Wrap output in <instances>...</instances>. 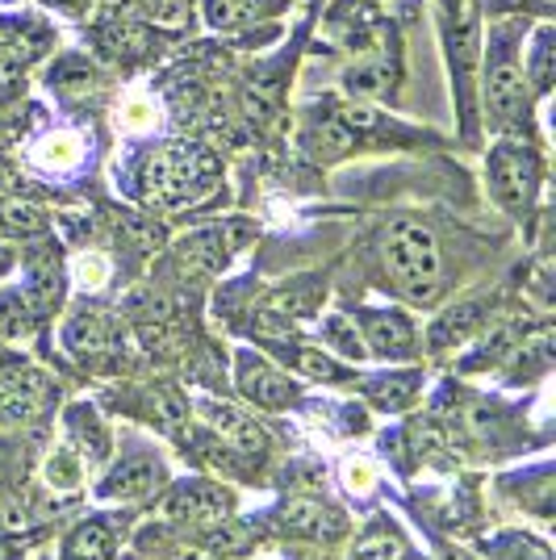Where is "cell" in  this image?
<instances>
[{
  "mask_svg": "<svg viewBox=\"0 0 556 560\" xmlns=\"http://www.w3.org/2000/svg\"><path fill=\"white\" fill-rule=\"evenodd\" d=\"M385 272L410 302H436L443 289V259L436 234L422 222H394L381 243Z\"/></svg>",
  "mask_w": 556,
  "mask_h": 560,
  "instance_id": "obj_1",
  "label": "cell"
},
{
  "mask_svg": "<svg viewBox=\"0 0 556 560\" xmlns=\"http://www.w3.org/2000/svg\"><path fill=\"white\" fill-rule=\"evenodd\" d=\"M213 180H218V160L188 142H167L147 164V192L160 206H185L193 197L209 192Z\"/></svg>",
  "mask_w": 556,
  "mask_h": 560,
  "instance_id": "obj_2",
  "label": "cell"
},
{
  "mask_svg": "<svg viewBox=\"0 0 556 560\" xmlns=\"http://www.w3.org/2000/svg\"><path fill=\"white\" fill-rule=\"evenodd\" d=\"M489 188L510 213L532 210L535 192H540V160H535L532 147H519V142L494 147V155H489Z\"/></svg>",
  "mask_w": 556,
  "mask_h": 560,
  "instance_id": "obj_3",
  "label": "cell"
},
{
  "mask_svg": "<svg viewBox=\"0 0 556 560\" xmlns=\"http://www.w3.org/2000/svg\"><path fill=\"white\" fill-rule=\"evenodd\" d=\"M486 105L498 121H519V117L528 114V89H523V71L514 63L510 38H498V43H494V55H489Z\"/></svg>",
  "mask_w": 556,
  "mask_h": 560,
  "instance_id": "obj_4",
  "label": "cell"
},
{
  "mask_svg": "<svg viewBox=\"0 0 556 560\" xmlns=\"http://www.w3.org/2000/svg\"><path fill=\"white\" fill-rule=\"evenodd\" d=\"M197 415H201V422H206L209 435H213L218 444H227L231 452L247 456V460H264V456H268V435H264V427H259L252 415L234 410L227 401H201Z\"/></svg>",
  "mask_w": 556,
  "mask_h": 560,
  "instance_id": "obj_5",
  "label": "cell"
},
{
  "mask_svg": "<svg viewBox=\"0 0 556 560\" xmlns=\"http://www.w3.org/2000/svg\"><path fill=\"white\" fill-rule=\"evenodd\" d=\"M277 527L289 532V536L318 539V544L348 536V518L335 511V506L318 502V498H289L277 511Z\"/></svg>",
  "mask_w": 556,
  "mask_h": 560,
  "instance_id": "obj_6",
  "label": "cell"
},
{
  "mask_svg": "<svg viewBox=\"0 0 556 560\" xmlns=\"http://www.w3.org/2000/svg\"><path fill=\"white\" fill-rule=\"evenodd\" d=\"M231 493L213 481H185L181 490L167 498V514L185 518V523H197V527H213L222 518H231Z\"/></svg>",
  "mask_w": 556,
  "mask_h": 560,
  "instance_id": "obj_7",
  "label": "cell"
},
{
  "mask_svg": "<svg viewBox=\"0 0 556 560\" xmlns=\"http://www.w3.org/2000/svg\"><path fill=\"white\" fill-rule=\"evenodd\" d=\"M360 335H364V348L372 355H381V360H406V355H415V327L402 314L369 310L360 318Z\"/></svg>",
  "mask_w": 556,
  "mask_h": 560,
  "instance_id": "obj_8",
  "label": "cell"
},
{
  "mask_svg": "<svg viewBox=\"0 0 556 560\" xmlns=\"http://www.w3.org/2000/svg\"><path fill=\"white\" fill-rule=\"evenodd\" d=\"M239 389L252 397L255 406H268V410L293 401V381L280 373L277 364H268L264 355H252V351L239 355Z\"/></svg>",
  "mask_w": 556,
  "mask_h": 560,
  "instance_id": "obj_9",
  "label": "cell"
},
{
  "mask_svg": "<svg viewBox=\"0 0 556 560\" xmlns=\"http://www.w3.org/2000/svg\"><path fill=\"white\" fill-rule=\"evenodd\" d=\"M394 84H397V50L385 38H377L348 68V89L356 96H385Z\"/></svg>",
  "mask_w": 556,
  "mask_h": 560,
  "instance_id": "obj_10",
  "label": "cell"
},
{
  "mask_svg": "<svg viewBox=\"0 0 556 560\" xmlns=\"http://www.w3.org/2000/svg\"><path fill=\"white\" fill-rule=\"evenodd\" d=\"M227 259H231V243L222 231H197L176 247V264L188 277H213L227 268Z\"/></svg>",
  "mask_w": 556,
  "mask_h": 560,
  "instance_id": "obj_11",
  "label": "cell"
},
{
  "mask_svg": "<svg viewBox=\"0 0 556 560\" xmlns=\"http://www.w3.org/2000/svg\"><path fill=\"white\" fill-rule=\"evenodd\" d=\"M163 481L160 465L151 460V456H126L121 465L109 468V477L101 481V498H142V493H151L155 486Z\"/></svg>",
  "mask_w": 556,
  "mask_h": 560,
  "instance_id": "obj_12",
  "label": "cell"
},
{
  "mask_svg": "<svg viewBox=\"0 0 556 560\" xmlns=\"http://www.w3.org/2000/svg\"><path fill=\"white\" fill-rule=\"evenodd\" d=\"M356 142H360V135H356L335 109L323 114L310 130H305V151H310L314 160H339V155H348Z\"/></svg>",
  "mask_w": 556,
  "mask_h": 560,
  "instance_id": "obj_13",
  "label": "cell"
},
{
  "mask_svg": "<svg viewBox=\"0 0 556 560\" xmlns=\"http://www.w3.org/2000/svg\"><path fill=\"white\" fill-rule=\"evenodd\" d=\"M63 343H68V351L71 355H80V360L101 355V351L109 348V318H105V314H96V310H80V314H71L68 327H63Z\"/></svg>",
  "mask_w": 556,
  "mask_h": 560,
  "instance_id": "obj_14",
  "label": "cell"
},
{
  "mask_svg": "<svg viewBox=\"0 0 556 560\" xmlns=\"http://www.w3.org/2000/svg\"><path fill=\"white\" fill-rule=\"evenodd\" d=\"M482 323H486V302H464V305H456V310H448L440 323L431 327L427 343H431L436 351L456 348V343H464L468 335H477Z\"/></svg>",
  "mask_w": 556,
  "mask_h": 560,
  "instance_id": "obj_15",
  "label": "cell"
},
{
  "mask_svg": "<svg viewBox=\"0 0 556 560\" xmlns=\"http://www.w3.org/2000/svg\"><path fill=\"white\" fill-rule=\"evenodd\" d=\"M418 373H397V376H369L364 381V394L381 406V410H406L418 394Z\"/></svg>",
  "mask_w": 556,
  "mask_h": 560,
  "instance_id": "obj_16",
  "label": "cell"
},
{
  "mask_svg": "<svg viewBox=\"0 0 556 560\" xmlns=\"http://www.w3.org/2000/svg\"><path fill=\"white\" fill-rule=\"evenodd\" d=\"M280 0H206L209 25L231 30V25H247L264 13H277Z\"/></svg>",
  "mask_w": 556,
  "mask_h": 560,
  "instance_id": "obj_17",
  "label": "cell"
},
{
  "mask_svg": "<svg viewBox=\"0 0 556 560\" xmlns=\"http://www.w3.org/2000/svg\"><path fill=\"white\" fill-rule=\"evenodd\" d=\"M80 160H84V142L76 139V135H68V130L47 135V139L34 147V164L50 167V172H71Z\"/></svg>",
  "mask_w": 556,
  "mask_h": 560,
  "instance_id": "obj_18",
  "label": "cell"
},
{
  "mask_svg": "<svg viewBox=\"0 0 556 560\" xmlns=\"http://www.w3.org/2000/svg\"><path fill=\"white\" fill-rule=\"evenodd\" d=\"M142 410H147V419L155 422V427H163V431H181L188 419V406L185 397L176 394V389H167V385H160V389H151L147 394V401H142Z\"/></svg>",
  "mask_w": 556,
  "mask_h": 560,
  "instance_id": "obj_19",
  "label": "cell"
},
{
  "mask_svg": "<svg viewBox=\"0 0 556 560\" xmlns=\"http://www.w3.org/2000/svg\"><path fill=\"white\" fill-rule=\"evenodd\" d=\"M114 557V536L105 523H84L68 539V560H109Z\"/></svg>",
  "mask_w": 556,
  "mask_h": 560,
  "instance_id": "obj_20",
  "label": "cell"
},
{
  "mask_svg": "<svg viewBox=\"0 0 556 560\" xmlns=\"http://www.w3.org/2000/svg\"><path fill=\"white\" fill-rule=\"evenodd\" d=\"M323 339L339 351V355H348V360H364V355H369L364 335L356 330V318H348V314H331L323 323Z\"/></svg>",
  "mask_w": 556,
  "mask_h": 560,
  "instance_id": "obj_21",
  "label": "cell"
},
{
  "mask_svg": "<svg viewBox=\"0 0 556 560\" xmlns=\"http://www.w3.org/2000/svg\"><path fill=\"white\" fill-rule=\"evenodd\" d=\"M34 302L25 293H0V335L4 339H22L34 330Z\"/></svg>",
  "mask_w": 556,
  "mask_h": 560,
  "instance_id": "obj_22",
  "label": "cell"
},
{
  "mask_svg": "<svg viewBox=\"0 0 556 560\" xmlns=\"http://www.w3.org/2000/svg\"><path fill=\"white\" fill-rule=\"evenodd\" d=\"M0 226L9 234L34 238V234L47 231V213L38 210L34 201H0Z\"/></svg>",
  "mask_w": 556,
  "mask_h": 560,
  "instance_id": "obj_23",
  "label": "cell"
},
{
  "mask_svg": "<svg viewBox=\"0 0 556 560\" xmlns=\"http://www.w3.org/2000/svg\"><path fill=\"white\" fill-rule=\"evenodd\" d=\"M293 369L310 381H331V385H348L351 373L344 364H335L331 355H323V348H298L293 351Z\"/></svg>",
  "mask_w": 556,
  "mask_h": 560,
  "instance_id": "obj_24",
  "label": "cell"
},
{
  "mask_svg": "<svg viewBox=\"0 0 556 560\" xmlns=\"http://www.w3.org/2000/svg\"><path fill=\"white\" fill-rule=\"evenodd\" d=\"M494 552L502 560H553V552L532 536H498L494 539Z\"/></svg>",
  "mask_w": 556,
  "mask_h": 560,
  "instance_id": "obj_25",
  "label": "cell"
},
{
  "mask_svg": "<svg viewBox=\"0 0 556 560\" xmlns=\"http://www.w3.org/2000/svg\"><path fill=\"white\" fill-rule=\"evenodd\" d=\"M553 364V348H548V335H540V339H532L523 351H514V369H510V376H532V373H544Z\"/></svg>",
  "mask_w": 556,
  "mask_h": 560,
  "instance_id": "obj_26",
  "label": "cell"
},
{
  "mask_svg": "<svg viewBox=\"0 0 556 560\" xmlns=\"http://www.w3.org/2000/svg\"><path fill=\"white\" fill-rule=\"evenodd\" d=\"M218 532L209 536V552H243L247 548V527H239L231 518H222V523H213Z\"/></svg>",
  "mask_w": 556,
  "mask_h": 560,
  "instance_id": "obj_27",
  "label": "cell"
},
{
  "mask_svg": "<svg viewBox=\"0 0 556 560\" xmlns=\"http://www.w3.org/2000/svg\"><path fill=\"white\" fill-rule=\"evenodd\" d=\"M147 18L155 25H185L188 22V0H142Z\"/></svg>",
  "mask_w": 556,
  "mask_h": 560,
  "instance_id": "obj_28",
  "label": "cell"
},
{
  "mask_svg": "<svg viewBox=\"0 0 556 560\" xmlns=\"http://www.w3.org/2000/svg\"><path fill=\"white\" fill-rule=\"evenodd\" d=\"M532 75H535V84H540V89H548V84H553V34H548V30H540V38H535Z\"/></svg>",
  "mask_w": 556,
  "mask_h": 560,
  "instance_id": "obj_29",
  "label": "cell"
},
{
  "mask_svg": "<svg viewBox=\"0 0 556 560\" xmlns=\"http://www.w3.org/2000/svg\"><path fill=\"white\" fill-rule=\"evenodd\" d=\"M105 43L114 47V55H126V59H130V55H142V50H147V34L135 30V25H114V30L105 34Z\"/></svg>",
  "mask_w": 556,
  "mask_h": 560,
  "instance_id": "obj_30",
  "label": "cell"
},
{
  "mask_svg": "<svg viewBox=\"0 0 556 560\" xmlns=\"http://www.w3.org/2000/svg\"><path fill=\"white\" fill-rule=\"evenodd\" d=\"M121 126H126V130H135V135H139V130H151V126H155V105H151V101H130V105H126V109H121Z\"/></svg>",
  "mask_w": 556,
  "mask_h": 560,
  "instance_id": "obj_31",
  "label": "cell"
},
{
  "mask_svg": "<svg viewBox=\"0 0 556 560\" xmlns=\"http://www.w3.org/2000/svg\"><path fill=\"white\" fill-rule=\"evenodd\" d=\"M109 277V259L105 256H80L76 259V280L80 284H101Z\"/></svg>",
  "mask_w": 556,
  "mask_h": 560,
  "instance_id": "obj_32",
  "label": "cell"
},
{
  "mask_svg": "<svg viewBox=\"0 0 556 560\" xmlns=\"http://www.w3.org/2000/svg\"><path fill=\"white\" fill-rule=\"evenodd\" d=\"M344 472H348V486H351V490L364 493V490L372 486V468L364 465V460H351V465L344 468Z\"/></svg>",
  "mask_w": 556,
  "mask_h": 560,
  "instance_id": "obj_33",
  "label": "cell"
},
{
  "mask_svg": "<svg viewBox=\"0 0 556 560\" xmlns=\"http://www.w3.org/2000/svg\"><path fill=\"white\" fill-rule=\"evenodd\" d=\"M360 557H364V560H406L397 544H369V548H364Z\"/></svg>",
  "mask_w": 556,
  "mask_h": 560,
  "instance_id": "obj_34",
  "label": "cell"
},
{
  "mask_svg": "<svg viewBox=\"0 0 556 560\" xmlns=\"http://www.w3.org/2000/svg\"><path fill=\"white\" fill-rule=\"evenodd\" d=\"M50 477H59V486H76V477H80V472H76L71 460L59 456V460H50Z\"/></svg>",
  "mask_w": 556,
  "mask_h": 560,
  "instance_id": "obj_35",
  "label": "cell"
},
{
  "mask_svg": "<svg viewBox=\"0 0 556 560\" xmlns=\"http://www.w3.org/2000/svg\"><path fill=\"white\" fill-rule=\"evenodd\" d=\"M47 4H59V9H68V13H80L89 0H47Z\"/></svg>",
  "mask_w": 556,
  "mask_h": 560,
  "instance_id": "obj_36",
  "label": "cell"
},
{
  "mask_svg": "<svg viewBox=\"0 0 556 560\" xmlns=\"http://www.w3.org/2000/svg\"><path fill=\"white\" fill-rule=\"evenodd\" d=\"M540 4H553V0H540Z\"/></svg>",
  "mask_w": 556,
  "mask_h": 560,
  "instance_id": "obj_37",
  "label": "cell"
},
{
  "mask_svg": "<svg viewBox=\"0 0 556 560\" xmlns=\"http://www.w3.org/2000/svg\"><path fill=\"white\" fill-rule=\"evenodd\" d=\"M0 560H4V548H0Z\"/></svg>",
  "mask_w": 556,
  "mask_h": 560,
  "instance_id": "obj_38",
  "label": "cell"
}]
</instances>
